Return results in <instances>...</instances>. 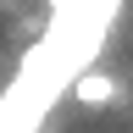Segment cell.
Wrapping results in <instances>:
<instances>
[{"instance_id":"obj_1","label":"cell","mask_w":133,"mask_h":133,"mask_svg":"<svg viewBox=\"0 0 133 133\" xmlns=\"http://www.w3.org/2000/svg\"><path fill=\"white\" fill-rule=\"evenodd\" d=\"M66 94L78 100V105H116V100H122V78L116 72H100V66H83V72L66 83Z\"/></svg>"}]
</instances>
